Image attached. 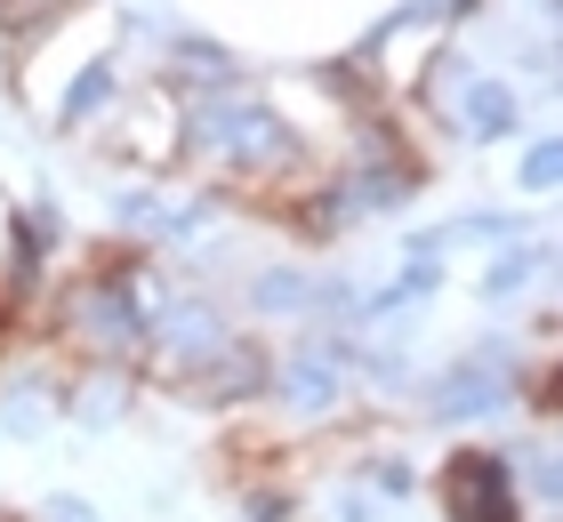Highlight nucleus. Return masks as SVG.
I'll list each match as a JSON object with an SVG mask.
<instances>
[{
    "label": "nucleus",
    "instance_id": "obj_1",
    "mask_svg": "<svg viewBox=\"0 0 563 522\" xmlns=\"http://www.w3.org/2000/svg\"><path fill=\"white\" fill-rule=\"evenodd\" d=\"M555 337H531V330H475L459 354L427 362L419 370V418L443 434H475V426H516V378L531 354H548Z\"/></svg>",
    "mask_w": 563,
    "mask_h": 522
},
{
    "label": "nucleus",
    "instance_id": "obj_2",
    "mask_svg": "<svg viewBox=\"0 0 563 522\" xmlns=\"http://www.w3.org/2000/svg\"><path fill=\"white\" fill-rule=\"evenodd\" d=\"M234 306H225V290H194V281H177V290L145 313V346H137V378L145 386H186L201 362H210L225 337H234Z\"/></svg>",
    "mask_w": 563,
    "mask_h": 522
},
{
    "label": "nucleus",
    "instance_id": "obj_3",
    "mask_svg": "<svg viewBox=\"0 0 563 522\" xmlns=\"http://www.w3.org/2000/svg\"><path fill=\"white\" fill-rule=\"evenodd\" d=\"M427 490H434V507H443V522H531L499 442H459V451H443Z\"/></svg>",
    "mask_w": 563,
    "mask_h": 522
},
{
    "label": "nucleus",
    "instance_id": "obj_4",
    "mask_svg": "<svg viewBox=\"0 0 563 522\" xmlns=\"http://www.w3.org/2000/svg\"><path fill=\"white\" fill-rule=\"evenodd\" d=\"M266 378H274V337L266 330H234L186 386H177V402H194V410H258Z\"/></svg>",
    "mask_w": 563,
    "mask_h": 522
},
{
    "label": "nucleus",
    "instance_id": "obj_5",
    "mask_svg": "<svg viewBox=\"0 0 563 522\" xmlns=\"http://www.w3.org/2000/svg\"><path fill=\"white\" fill-rule=\"evenodd\" d=\"M531 233H548L540 209H516V201H475L459 209V218H434V225H411L402 233V257H467V249H499V242H531Z\"/></svg>",
    "mask_w": 563,
    "mask_h": 522
},
{
    "label": "nucleus",
    "instance_id": "obj_6",
    "mask_svg": "<svg viewBox=\"0 0 563 522\" xmlns=\"http://www.w3.org/2000/svg\"><path fill=\"white\" fill-rule=\"evenodd\" d=\"M153 81H169L177 97H210V89L250 81V65H242V48H225L218 33H201V24H177V16H169L162 48H153Z\"/></svg>",
    "mask_w": 563,
    "mask_h": 522
},
{
    "label": "nucleus",
    "instance_id": "obj_7",
    "mask_svg": "<svg viewBox=\"0 0 563 522\" xmlns=\"http://www.w3.org/2000/svg\"><path fill=\"white\" fill-rule=\"evenodd\" d=\"M306 281L314 266H298V257H250V266L225 281V306H234V322H258V330H298L306 322Z\"/></svg>",
    "mask_w": 563,
    "mask_h": 522
},
{
    "label": "nucleus",
    "instance_id": "obj_8",
    "mask_svg": "<svg viewBox=\"0 0 563 522\" xmlns=\"http://www.w3.org/2000/svg\"><path fill=\"white\" fill-rule=\"evenodd\" d=\"M137 410V370H113V362H73L57 378V418L81 434H113L121 418Z\"/></svg>",
    "mask_w": 563,
    "mask_h": 522
},
{
    "label": "nucleus",
    "instance_id": "obj_9",
    "mask_svg": "<svg viewBox=\"0 0 563 522\" xmlns=\"http://www.w3.org/2000/svg\"><path fill=\"white\" fill-rule=\"evenodd\" d=\"M531 290L555 306V233H531V242L483 249V274H475V298H483V306H507V313H516Z\"/></svg>",
    "mask_w": 563,
    "mask_h": 522
},
{
    "label": "nucleus",
    "instance_id": "obj_10",
    "mask_svg": "<svg viewBox=\"0 0 563 522\" xmlns=\"http://www.w3.org/2000/svg\"><path fill=\"white\" fill-rule=\"evenodd\" d=\"M137 81V73L130 65H121V57H97V65H81V73H73V81L57 89V97H48V129H57V137H81V129H106V113H113V104H121V89H130Z\"/></svg>",
    "mask_w": 563,
    "mask_h": 522
},
{
    "label": "nucleus",
    "instance_id": "obj_11",
    "mask_svg": "<svg viewBox=\"0 0 563 522\" xmlns=\"http://www.w3.org/2000/svg\"><path fill=\"white\" fill-rule=\"evenodd\" d=\"M507 475H516V499H523L531 522H555L563 514V451H555V426L507 434Z\"/></svg>",
    "mask_w": 563,
    "mask_h": 522
},
{
    "label": "nucleus",
    "instance_id": "obj_12",
    "mask_svg": "<svg viewBox=\"0 0 563 522\" xmlns=\"http://www.w3.org/2000/svg\"><path fill=\"white\" fill-rule=\"evenodd\" d=\"M354 490H371L378 507H411L427 490V475H419V458L402 451V442H378V451L354 458Z\"/></svg>",
    "mask_w": 563,
    "mask_h": 522
},
{
    "label": "nucleus",
    "instance_id": "obj_13",
    "mask_svg": "<svg viewBox=\"0 0 563 522\" xmlns=\"http://www.w3.org/2000/svg\"><path fill=\"white\" fill-rule=\"evenodd\" d=\"M507 186H516V201H548L563 186V137L555 129H540V137L516 145V162H507Z\"/></svg>",
    "mask_w": 563,
    "mask_h": 522
},
{
    "label": "nucleus",
    "instance_id": "obj_14",
    "mask_svg": "<svg viewBox=\"0 0 563 522\" xmlns=\"http://www.w3.org/2000/svg\"><path fill=\"white\" fill-rule=\"evenodd\" d=\"M234 514H242V522H290V514H298V490L274 482V475H258V482H242Z\"/></svg>",
    "mask_w": 563,
    "mask_h": 522
},
{
    "label": "nucleus",
    "instance_id": "obj_15",
    "mask_svg": "<svg viewBox=\"0 0 563 522\" xmlns=\"http://www.w3.org/2000/svg\"><path fill=\"white\" fill-rule=\"evenodd\" d=\"M24 522H106V507L97 499H81V490H48V499L24 514Z\"/></svg>",
    "mask_w": 563,
    "mask_h": 522
},
{
    "label": "nucleus",
    "instance_id": "obj_16",
    "mask_svg": "<svg viewBox=\"0 0 563 522\" xmlns=\"http://www.w3.org/2000/svg\"><path fill=\"white\" fill-rule=\"evenodd\" d=\"M378 514H387V507H378L371 490H354V482L339 490V499H330V522H378Z\"/></svg>",
    "mask_w": 563,
    "mask_h": 522
},
{
    "label": "nucleus",
    "instance_id": "obj_17",
    "mask_svg": "<svg viewBox=\"0 0 563 522\" xmlns=\"http://www.w3.org/2000/svg\"><path fill=\"white\" fill-rule=\"evenodd\" d=\"M0 322H9V313H0Z\"/></svg>",
    "mask_w": 563,
    "mask_h": 522
}]
</instances>
